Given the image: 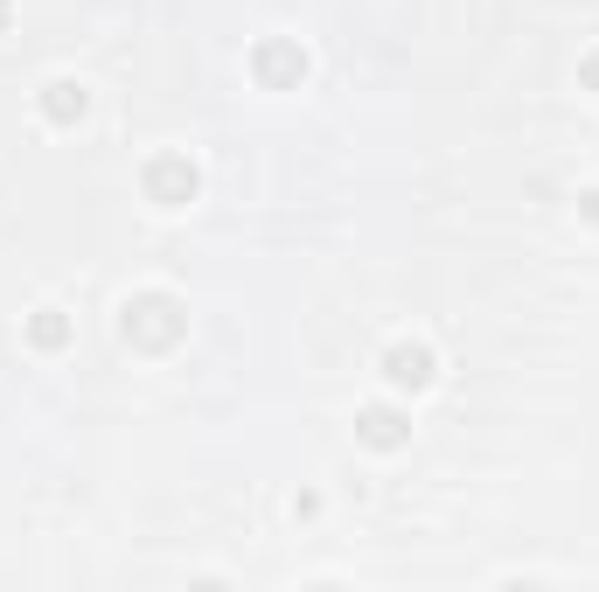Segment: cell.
Wrapping results in <instances>:
<instances>
[{
  "mask_svg": "<svg viewBox=\"0 0 599 592\" xmlns=\"http://www.w3.org/2000/svg\"><path fill=\"white\" fill-rule=\"evenodd\" d=\"M384 376H390V391H425L433 384V349H425V341H390L384 349Z\"/></svg>",
  "mask_w": 599,
  "mask_h": 592,
  "instance_id": "cell-1",
  "label": "cell"
},
{
  "mask_svg": "<svg viewBox=\"0 0 599 592\" xmlns=\"http://www.w3.org/2000/svg\"><path fill=\"white\" fill-rule=\"evenodd\" d=\"M146 196H154L161 209H181V202L196 196V167L181 161V154H161L154 167H146Z\"/></svg>",
  "mask_w": 599,
  "mask_h": 592,
  "instance_id": "cell-2",
  "label": "cell"
},
{
  "mask_svg": "<svg viewBox=\"0 0 599 592\" xmlns=\"http://www.w3.org/2000/svg\"><path fill=\"white\" fill-rule=\"evenodd\" d=\"M251 70H258V84H300V78H307V49H300V43H258L251 49Z\"/></svg>",
  "mask_w": 599,
  "mask_h": 592,
  "instance_id": "cell-3",
  "label": "cell"
},
{
  "mask_svg": "<svg viewBox=\"0 0 599 592\" xmlns=\"http://www.w3.org/2000/svg\"><path fill=\"white\" fill-rule=\"evenodd\" d=\"M355 439H363V446H377V453H398L404 439H411V418L390 411V405H369L363 418H355Z\"/></svg>",
  "mask_w": 599,
  "mask_h": 592,
  "instance_id": "cell-4",
  "label": "cell"
},
{
  "mask_svg": "<svg viewBox=\"0 0 599 592\" xmlns=\"http://www.w3.org/2000/svg\"><path fill=\"white\" fill-rule=\"evenodd\" d=\"M84 105H91L84 84H70V78H49V84H43V112H49V119L70 126V119H84Z\"/></svg>",
  "mask_w": 599,
  "mask_h": 592,
  "instance_id": "cell-5",
  "label": "cell"
},
{
  "mask_svg": "<svg viewBox=\"0 0 599 592\" xmlns=\"http://www.w3.org/2000/svg\"><path fill=\"white\" fill-rule=\"evenodd\" d=\"M28 341H35V349H63V341H70V321L56 314V307H43V314L28 321Z\"/></svg>",
  "mask_w": 599,
  "mask_h": 592,
  "instance_id": "cell-6",
  "label": "cell"
},
{
  "mask_svg": "<svg viewBox=\"0 0 599 592\" xmlns=\"http://www.w3.org/2000/svg\"><path fill=\"white\" fill-rule=\"evenodd\" d=\"M0 22H8V0H0Z\"/></svg>",
  "mask_w": 599,
  "mask_h": 592,
  "instance_id": "cell-7",
  "label": "cell"
}]
</instances>
